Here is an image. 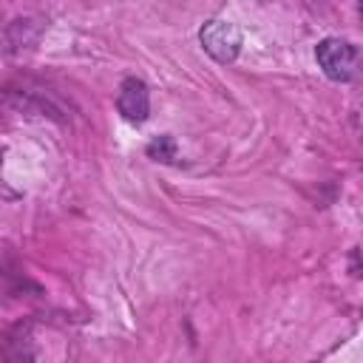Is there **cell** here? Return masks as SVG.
Here are the masks:
<instances>
[{
	"label": "cell",
	"mask_w": 363,
	"mask_h": 363,
	"mask_svg": "<svg viewBox=\"0 0 363 363\" xmlns=\"http://www.w3.org/2000/svg\"><path fill=\"white\" fill-rule=\"evenodd\" d=\"M116 108L119 113L128 119V122H145L147 113H150V94H147V85L136 77H128L122 85H119V94H116Z\"/></svg>",
	"instance_id": "3"
},
{
	"label": "cell",
	"mask_w": 363,
	"mask_h": 363,
	"mask_svg": "<svg viewBox=\"0 0 363 363\" xmlns=\"http://www.w3.org/2000/svg\"><path fill=\"white\" fill-rule=\"evenodd\" d=\"M360 14H363V0H360Z\"/></svg>",
	"instance_id": "5"
},
{
	"label": "cell",
	"mask_w": 363,
	"mask_h": 363,
	"mask_svg": "<svg viewBox=\"0 0 363 363\" xmlns=\"http://www.w3.org/2000/svg\"><path fill=\"white\" fill-rule=\"evenodd\" d=\"M315 57H318V65L323 68V74L335 82H346L357 71V51L352 43H346L340 37L320 40L315 48Z\"/></svg>",
	"instance_id": "1"
},
{
	"label": "cell",
	"mask_w": 363,
	"mask_h": 363,
	"mask_svg": "<svg viewBox=\"0 0 363 363\" xmlns=\"http://www.w3.org/2000/svg\"><path fill=\"white\" fill-rule=\"evenodd\" d=\"M147 156L156 162H176V142L173 136H156L147 145Z\"/></svg>",
	"instance_id": "4"
},
{
	"label": "cell",
	"mask_w": 363,
	"mask_h": 363,
	"mask_svg": "<svg viewBox=\"0 0 363 363\" xmlns=\"http://www.w3.org/2000/svg\"><path fill=\"white\" fill-rule=\"evenodd\" d=\"M201 45L216 62H233L241 48V31L230 20H210L201 28Z\"/></svg>",
	"instance_id": "2"
}]
</instances>
